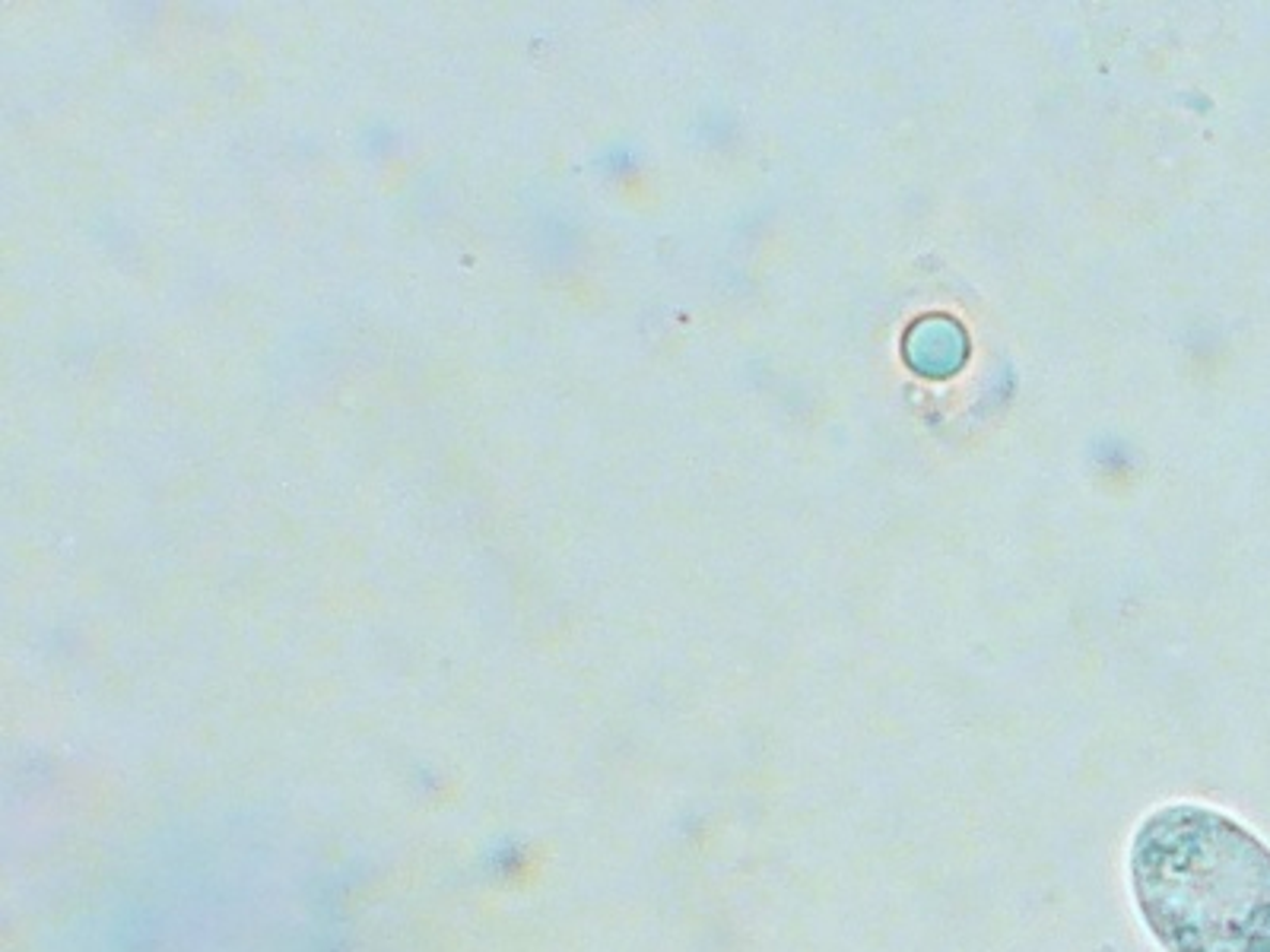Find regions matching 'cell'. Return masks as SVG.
<instances>
[{
    "mask_svg": "<svg viewBox=\"0 0 1270 952\" xmlns=\"http://www.w3.org/2000/svg\"><path fill=\"white\" fill-rule=\"evenodd\" d=\"M1131 889L1165 952H1270V847L1210 807L1172 803L1141 823Z\"/></svg>",
    "mask_w": 1270,
    "mask_h": 952,
    "instance_id": "1",
    "label": "cell"
}]
</instances>
